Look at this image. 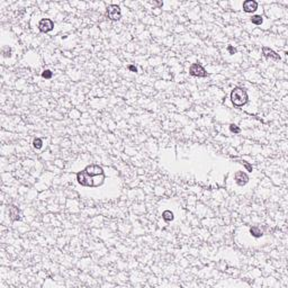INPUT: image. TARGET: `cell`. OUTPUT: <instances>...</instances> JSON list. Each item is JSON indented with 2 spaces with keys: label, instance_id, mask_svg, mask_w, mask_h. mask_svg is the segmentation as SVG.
I'll list each match as a JSON object with an SVG mask.
<instances>
[{
  "label": "cell",
  "instance_id": "cell-12",
  "mask_svg": "<svg viewBox=\"0 0 288 288\" xmlns=\"http://www.w3.org/2000/svg\"><path fill=\"white\" fill-rule=\"evenodd\" d=\"M251 21H252V24L254 25H261L262 21H264V19H262V17L260 15H254L251 17Z\"/></svg>",
  "mask_w": 288,
  "mask_h": 288
},
{
  "label": "cell",
  "instance_id": "cell-7",
  "mask_svg": "<svg viewBox=\"0 0 288 288\" xmlns=\"http://www.w3.org/2000/svg\"><path fill=\"white\" fill-rule=\"evenodd\" d=\"M258 8V2H255L254 0H248L243 2V10L245 13H252L255 11Z\"/></svg>",
  "mask_w": 288,
  "mask_h": 288
},
{
  "label": "cell",
  "instance_id": "cell-8",
  "mask_svg": "<svg viewBox=\"0 0 288 288\" xmlns=\"http://www.w3.org/2000/svg\"><path fill=\"white\" fill-rule=\"evenodd\" d=\"M262 53H264V56H267V58H271V59L276 60V61L280 60L279 54H277L275 51L270 50L269 47H264V49H262Z\"/></svg>",
  "mask_w": 288,
  "mask_h": 288
},
{
  "label": "cell",
  "instance_id": "cell-13",
  "mask_svg": "<svg viewBox=\"0 0 288 288\" xmlns=\"http://www.w3.org/2000/svg\"><path fill=\"white\" fill-rule=\"evenodd\" d=\"M33 144H34V147H36V149H41V147H42V144H43V141H42L41 138H35L34 142H33Z\"/></svg>",
  "mask_w": 288,
  "mask_h": 288
},
{
  "label": "cell",
  "instance_id": "cell-14",
  "mask_svg": "<svg viewBox=\"0 0 288 288\" xmlns=\"http://www.w3.org/2000/svg\"><path fill=\"white\" fill-rule=\"evenodd\" d=\"M230 130H231V132H232V133H235V134H238V133L241 132V130H240V128H239L238 126H236V125H234V124L230 125Z\"/></svg>",
  "mask_w": 288,
  "mask_h": 288
},
{
  "label": "cell",
  "instance_id": "cell-3",
  "mask_svg": "<svg viewBox=\"0 0 288 288\" xmlns=\"http://www.w3.org/2000/svg\"><path fill=\"white\" fill-rule=\"evenodd\" d=\"M107 15L112 20H118L122 17L121 8L117 5H110L107 8Z\"/></svg>",
  "mask_w": 288,
  "mask_h": 288
},
{
  "label": "cell",
  "instance_id": "cell-10",
  "mask_svg": "<svg viewBox=\"0 0 288 288\" xmlns=\"http://www.w3.org/2000/svg\"><path fill=\"white\" fill-rule=\"evenodd\" d=\"M250 232H251V234L253 235L254 238H260V236H262L261 230L259 229V227H257V226H252V227L250 229Z\"/></svg>",
  "mask_w": 288,
  "mask_h": 288
},
{
  "label": "cell",
  "instance_id": "cell-9",
  "mask_svg": "<svg viewBox=\"0 0 288 288\" xmlns=\"http://www.w3.org/2000/svg\"><path fill=\"white\" fill-rule=\"evenodd\" d=\"M9 214L10 218L13 221H16L19 218V212H18V208L15 207V206H9Z\"/></svg>",
  "mask_w": 288,
  "mask_h": 288
},
{
  "label": "cell",
  "instance_id": "cell-17",
  "mask_svg": "<svg viewBox=\"0 0 288 288\" xmlns=\"http://www.w3.org/2000/svg\"><path fill=\"white\" fill-rule=\"evenodd\" d=\"M227 50L230 51V53H231V54H234V53H235V50L233 49L232 46H229V47H227Z\"/></svg>",
  "mask_w": 288,
  "mask_h": 288
},
{
  "label": "cell",
  "instance_id": "cell-11",
  "mask_svg": "<svg viewBox=\"0 0 288 288\" xmlns=\"http://www.w3.org/2000/svg\"><path fill=\"white\" fill-rule=\"evenodd\" d=\"M162 218L164 221H172L173 220V214H172V212H170V210H164L163 213H162Z\"/></svg>",
  "mask_w": 288,
  "mask_h": 288
},
{
  "label": "cell",
  "instance_id": "cell-1",
  "mask_svg": "<svg viewBox=\"0 0 288 288\" xmlns=\"http://www.w3.org/2000/svg\"><path fill=\"white\" fill-rule=\"evenodd\" d=\"M99 176H104V170L99 166H89L81 172L77 173V180L83 187H97L95 182V178Z\"/></svg>",
  "mask_w": 288,
  "mask_h": 288
},
{
  "label": "cell",
  "instance_id": "cell-15",
  "mask_svg": "<svg viewBox=\"0 0 288 288\" xmlns=\"http://www.w3.org/2000/svg\"><path fill=\"white\" fill-rule=\"evenodd\" d=\"M42 77L45 79L52 78V72H51L50 70H45V71H43V73H42Z\"/></svg>",
  "mask_w": 288,
  "mask_h": 288
},
{
  "label": "cell",
  "instance_id": "cell-5",
  "mask_svg": "<svg viewBox=\"0 0 288 288\" xmlns=\"http://www.w3.org/2000/svg\"><path fill=\"white\" fill-rule=\"evenodd\" d=\"M38 28L41 32L47 33V32H50V30H52L54 28V23L50 18H43V19L39 20Z\"/></svg>",
  "mask_w": 288,
  "mask_h": 288
},
{
  "label": "cell",
  "instance_id": "cell-2",
  "mask_svg": "<svg viewBox=\"0 0 288 288\" xmlns=\"http://www.w3.org/2000/svg\"><path fill=\"white\" fill-rule=\"evenodd\" d=\"M231 100L234 106H238V107H241L245 104L248 103V95H247V91L242 88H239L236 87L232 90L231 93Z\"/></svg>",
  "mask_w": 288,
  "mask_h": 288
},
{
  "label": "cell",
  "instance_id": "cell-4",
  "mask_svg": "<svg viewBox=\"0 0 288 288\" xmlns=\"http://www.w3.org/2000/svg\"><path fill=\"white\" fill-rule=\"evenodd\" d=\"M189 72H190L191 76H194V77H199V78H204V77L207 76L205 69L198 63L192 64V65L190 67V69H189Z\"/></svg>",
  "mask_w": 288,
  "mask_h": 288
},
{
  "label": "cell",
  "instance_id": "cell-6",
  "mask_svg": "<svg viewBox=\"0 0 288 288\" xmlns=\"http://www.w3.org/2000/svg\"><path fill=\"white\" fill-rule=\"evenodd\" d=\"M234 178H235L236 184H238L239 186H244L248 181H249V177L247 176L243 171H238V172L235 173Z\"/></svg>",
  "mask_w": 288,
  "mask_h": 288
},
{
  "label": "cell",
  "instance_id": "cell-18",
  "mask_svg": "<svg viewBox=\"0 0 288 288\" xmlns=\"http://www.w3.org/2000/svg\"><path fill=\"white\" fill-rule=\"evenodd\" d=\"M128 69H130L131 71H134V72H136V71H137V69L135 68L134 65H130V67H128Z\"/></svg>",
  "mask_w": 288,
  "mask_h": 288
},
{
  "label": "cell",
  "instance_id": "cell-16",
  "mask_svg": "<svg viewBox=\"0 0 288 288\" xmlns=\"http://www.w3.org/2000/svg\"><path fill=\"white\" fill-rule=\"evenodd\" d=\"M242 163H243V166L245 167V168H247V170H248V171H250V172H251V171H252V167L250 166L249 163H247V162H244V161L242 162Z\"/></svg>",
  "mask_w": 288,
  "mask_h": 288
}]
</instances>
